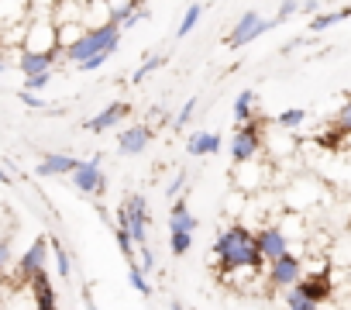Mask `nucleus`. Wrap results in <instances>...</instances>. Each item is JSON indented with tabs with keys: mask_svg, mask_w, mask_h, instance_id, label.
I'll return each instance as SVG.
<instances>
[{
	"mask_svg": "<svg viewBox=\"0 0 351 310\" xmlns=\"http://www.w3.org/2000/svg\"><path fill=\"white\" fill-rule=\"evenodd\" d=\"M255 248H258V255H262L265 262H276L279 255H286V252H289V238H286V231H282V228L265 224V228H258V231H255Z\"/></svg>",
	"mask_w": 351,
	"mask_h": 310,
	"instance_id": "obj_11",
	"label": "nucleus"
},
{
	"mask_svg": "<svg viewBox=\"0 0 351 310\" xmlns=\"http://www.w3.org/2000/svg\"><path fill=\"white\" fill-rule=\"evenodd\" d=\"M128 279H131V286H134V289H138L145 300L155 293V289H152V283L145 279V272H141V265H138V262H128Z\"/></svg>",
	"mask_w": 351,
	"mask_h": 310,
	"instance_id": "obj_26",
	"label": "nucleus"
},
{
	"mask_svg": "<svg viewBox=\"0 0 351 310\" xmlns=\"http://www.w3.org/2000/svg\"><path fill=\"white\" fill-rule=\"evenodd\" d=\"M348 18H351V8H341V11H330V14H313L310 32H327V28H334L337 21H348Z\"/></svg>",
	"mask_w": 351,
	"mask_h": 310,
	"instance_id": "obj_21",
	"label": "nucleus"
},
{
	"mask_svg": "<svg viewBox=\"0 0 351 310\" xmlns=\"http://www.w3.org/2000/svg\"><path fill=\"white\" fill-rule=\"evenodd\" d=\"M197 228H200V221H197V214H190V204L186 200H172V207H169V231L193 235Z\"/></svg>",
	"mask_w": 351,
	"mask_h": 310,
	"instance_id": "obj_17",
	"label": "nucleus"
},
{
	"mask_svg": "<svg viewBox=\"0 0 351 310\" xmlns=\"http://www.w3.org/2000/svg\"><path fill=\"white\" fill-rule=\"evenodd\" d=\"M0 183H4V187H14V180H11V176L4 173V166H0Z\"/></svg>",
	"mask_w": 351,
	"mask_h": 310,
	"instance_id": "obj_40",
	"label": "nucleus"
},
{
	"mask_svg": "<svg viewBox=\"0 0 351 310\" xmlns=\"http://www.w3.org/2000/svg\"><path fill=\"white\" fill-rule=\"evenodd\" d=\"M183 187H186V173H176V176H172V183L165 187V193H169V197H176Z\"/></svg>",
	"mask_w": 351,
	"mask_h": 310,
	"instance_id": "obj_38",
	"label": "nucleus"
},
{
	"mask_svg": "<svg viewBox=\"0 0 351 310\" xmlns=\"http://www.w3.org/2000/svg\"><path fill=\"white\" fill-rule=\"evenodd\" d=\"M252 117H255V90H241L238 100H234V121L245 124V121H252Z\"/></svg>",
	"mask_w": 351,
	"mask_h": 310,
	"instance_id": "obj_20",
	"label": "nucleus"
},
{
	"mask_svg": "<svg viewBox=\"0 0 351 310\" xmlns=\"http://www.w3.org/2000/svg\"><path fill=\"white\" fill-rule=\"evenodd\" d=\"M286 310H320V303H310L296 289H286Z\"/></svg>",
	"mask_w": 351,
	"mask_h": 310,
	"instance_id": "obj_30",
	"label": "nucleus"
},
{
	"mask_svg": "<svg viewBox=\"0 0 351 310\" xmlns=\"http://www.w3.org/2000/svg\"><path fill=\"white\" fill-rule=\"evenodd\" d=\"M28 8H32V0H0V25H21L28 21Z\"/></svg>",
	"mask_w": 351,
	"mask_h": 310,
	"instance_id": "obj_19",
	"label": "nucleus"
},
{
	"mask_svg": "<svg viewBox=\"0 0 351 310\" xmlns=\"http://www.w3.org/2000/svg\"><path fill=\"white\" fill-rule=\"evenodd\" d=\"M162 66H165V56H158V52H155V56H148V59H145V62H141V66L131 73V83H134V86H138V83H145V80H148L152 73H158Z\"/></svg>",
	"mask_w": 351,
	"mask_h": 310,
	"instance_id": "obj_22",
	"label": "nucleus"
},
{
	"mask_svg": "<svg viewBox=\"0 0 351 310\" xmlns=\"http://www.w3.org/2000/svg\"><path fill=\"white\" fill-rule=\"evenodd\" d=\"M86 310H97V303H93V300H90V303H86Z\"/></svg>",
	"mask_w": 351,
	"mask_h": 310,
	"instance_id": "obj_43",
	"label": "nucleus"
},
{
	"mask_svg": "<svg viewBox=\"0 0 351 310\" xmlns=\"http://www.w3.org/2000/svg\"><path fill=\"white\" fill-rule=\"evenodd\" d=\"M210 255H214V262L224 269V276L231 272V269H262L265 265V259L258 255V248H255V231L252 228H245V224H231L228 231H221L217 235V241H214V248H210Z\"/></svg>",
	"mask_w": 351,
	"mask_h": 310,
	"instance_id": "obj_1",
	"label": "nucleus"
},
{
	"mask_svg": "<svg viewBox=\"0 0 351 310\" xmlns=\"http://www.w3.org/2000/svg\"><path fill=\"white\" fill-rule=\"evenodd\" d=\"M334 128L337 131H344V134H351V100L337 110V117H334Z\"/></svg>",
	"mask_w": 351,
	"mask_h": 310,
	"instance_id": "obj_32",
	"label": "nucleus"
},
{
	"mask_svg": "<svg viewBox=\"0 0 351 310\" xmlns=\"http://www.w3.org/2000/svg\"><path fill=\"white\" fill-rule=\"evenodd\" d=\"M138 259H141V262H138V265H141V272H152V269H155V265H158V262H155V255H152V248H148V245H138Z\"/></svg>",
	"mask_w": 351,
	"mask_h": 310,
	"instance_id": "obj_33",
	"label": "nucleus"
},
{
	"mask_svg": "<svg viewBox=\"0 0 351 310\" xmlns=\"http://www.w3.org/2000/svg\"><path fill=\"white\" fill-rule=\"evenodd\" d=\"M56 59H59V52H28V49H21V52H18V69H21L25 76L52 73Z\"/></svg>",
	"mask_w": 351,
	"mask_h": 310,
	"instance_id": "obj_15",
	"label": "nucleus"
},
{
	"mask_svg": "<svg viewBox=\"0 0 351 310\" xmlns=\"http://www.w3.org/2000/svg\"><path fill=\"white\" fill-rule=\"evenodd\" d=\"M152 141V128L148 124H131L117 134V152L121 155H141Z\"/></svg>",
	"mask_w": 351,
	"mask_h": 310,
	"instance_id": "obj_14",
	"label": "nucleus"
},
{
	"mask_svg": "<svg viewBox=\"0 0 351 310\" xmlns=\"http://www.w3.org/2000/svg\"><path fill=\"white\" fill-rule=\"evenodd\" d=\"M69 180H73V187L80 193H90V197H104L107 193V173L100 169V155H93V159H86V163H76Z\"/></svg>",
	"mask_w": 351,
	"mask_h": 310,
	"instance_id": "obj_6",
	"label": "nucleus"
},
{
	"mask_svg": "<svg viewBox=\"0 0 351 310\" xmlns=\"http://www.w3.org/2000/svg\"><path fill=\"white\" fill-rule=\"evenodd\" d=\"M32 296H35V310H59V296H56V286H52V276L45 269H38L28 283Z\"/></svg>",
	"mask_w": 351,
	"mask_h": 310,
	"instance_id": "obj_13",
	"label": "nucleus"
},
{
	"mask_svg": "<svg viewBox=\"0 0 351 310\" xmlns=\"http://www.w3.org/2000/svg\"><path fill=\"white\" fill-rule=\"evenodd\" d=\"M300 276H303V259L296 252L279 255L276 262H269V272H265V279H269L272 289H293Z\"/></svg>",
	"mask_w": 351,
	"mask_h": 310,
	"instance_id": "obj_9",
	"label": "nucleus"
},
{
	"mask_svg": "<svg viewBox=\"0 0 351 310\" xmlns=\"http://www.w3.org/2000/svg\"><path fill=\"white\" fill-rule=\"evenodd\" d=\"M107 59H110V56H107V52H100V56H93V59H86V62H80L76 69H80V73H97V69H100V66H104Z\"/></svg>",
	"mask_w": 351,
	"mask_h": 310,
	"instance_id": "obj_35",
	"label": "nucleus"
},
{
	"mask_svg": "<svg viewBox=\"0 0 351 310\" xmlns=\"http://www.w3.org/2000/svg\"><path fill=\"white\" fill-rule=\"evenodd\" d=\"M18 100H21L25 107H35V110H45V100H42V97H35V93H28V90H21V93H18Z\"/></svg>",
	"mask_w": 351,
	"mask_h": 310,
	"instance_id": "obj_36",
	"label": "nucleus"
},
{
	"mask_svg": "<svg viewBox=\"0 0 351 310\" xmlns=\"http://www.w3.org/2000/svg\"><path fill=\"white\" fill-rule=\"evenodd\" d=\"M25 49H28V52H59V49H56V21H52V11L35 8V14L25 21Z\"/></svg>",
	"mask_w": 351,
	"mask_h": 310,
	"instance_id": "obj_5",
	"label": "nucleus"
},
{
	"mask_svg": "<svg viewBox=\"0 0 351 310\" xmlns=\"http://www.w3.org/2000/svg\"><path fill=\"white\" fill-rule=\"evenodd\" d=\"M121 28L117 25H100V28H86V35L73 45V49H66L62 52V59L69 62V66H80V62H86V59H93V56H100V52H107V56H114L117 52V45H121Z\"/></svg>",
	"mask_w": 351,
	"mask_h": 310,
	"instance_id": "obj_2",
	"label": "nucleus"
},
{
	"mask_svg": "<svg viewBox=\"0 0 351 310\" xmlns=\"http://www.w3.org/2000/svg\"><path fill=\"white\" fill-rule=\"evenodd\" d=\"M128 104L124 100H114V104H107L100 114H93L90 121H83V128L86 131H93V134H104V131H110V128H117V121H124L128 117Z\"/></svg>",
	"mask_w": 351,
	"mask_h": 310,
	"instance_id": "obj_12",
	"label": "nucleus"
},
{
	"mask_svg": "<svg viewBox=\"0 0 351 310\" xmlns=\"http://www.w3.org/2000/svg\"><path fill=\"white\" fill-rule=\"evenodd\" d=\"M348 245H351V235H348ZM348 262H351V259H348Z\"/></svg>",
	"mask_w": 351,
	"mask_h": 310,
	"instance_id": "obj_44",
	"label": "nucleus"
},
{
	"mask_svg": "<svg viewBox=\"0 0 351 310\" xmlns=\"http://www.w3.org/2000/svg\"><path fill=\"white\" fill-rule=\"evenodd\" d=\"M134 4H141V0H134Z\"/></svg>",
	"mask_w": 351,
	"mask_h": 310,
	"instance_id": "obj_45",
	"label": "nucleus"
},
{
	"mask_svg": "<svg viewBox=\"0 0 351 310\" xmlns=\"http://www.w3.org/2000/svg\"><path fill=\"white\" fill-rule=\"evenodd\" d=\"M49 245H52V259H56V272H59V279H69V276H73V262H69V252L62 248V241H59V238H52Z\"/></svg>",
	"mask_w": 351,
	"mask_h": 310,
	"instance_id": "obj_23",
	"label": "nucleus"
},
{
	"mask_svg": "<svg viewBox=\"0 0 351 310\" xmlns=\"http://www.w3.org/2000/svg\"><path fill=\"white\" fill-rule=\"evenodd\" d=\"M296 11H300V0H282V8H279V14H276L272 21H276V25H282V21H286V18H293Z\"/></svg>",
	"mask_w": 351,
	"mask_h": 310,
	"instance_id": "obj_34",
	"label": "nucleus"
},
{
	"mask_svg": "<svg viewBox=\"0 0 351 310\" xmlns=\"http://www.w3.org/2000/svg\"><path fill=\"white\" fill-rule=\"evenodd\" d=\"M169 310H186V307H183L180 300H172V303H169Z\"/></svg>",
	"mask_w": 351,
	"mask_h": 310,
	"instance_id": "obj_41",
	"label": "nucleus"
},
{
	"mask_svg": "<svg viewBox=\"0 0 351 310\" xmlns=\"http://www.w3.org/2000/svg\"><path fill=\"white\" fill-rule=\"evenodd\" d=\"M193 248V235H186V231H169V252L180 259V255H186Z\"/></svg>",
	"mask_w": 351,
	"mask_h": 310,
	"instance_id": "obj_27",
	"label": "nucleus"
},
{
	"mask_svg": "<svg viewBox=\"0 0 351 310\" xmlns=\"http://www.w3.org/2000/svg\"><path fill=\"white\" fill-rule=\"evenodd\" d=\"M293 289H296L303 300H310V303H324V300H330V296H334L330 265H324V269H317V272H306V276H300Z\"/></svg>",
	"mask_w": 351,
	"mask_h": 310,
	"instance_id": "obj_10",
	"label": "nucleus"
},
{
	"mask_svg": "<svg viewBox=\"0 0 351 310\" xmlns=\"http://www.w3.org/2000/svg\"><path fill=\"white\" fill-rule=\"evenodd\" d=\"M45 259H49V238L42 235V238L32 241V248L21 259H14V286H28L32 276L38 269H45Z\"/></svg>",
	"mask_w": 351,
	"mask_h": 310,
	"instance_id": "obj_8",
	"label": "nucleus"
},
{
	"mask_svg": "<svg viewBox=\"0 0 351 310\" xmlns=\"http://www.w3.org/2000/svg\"><path fill=\"white\" fill-rule=\"evenodd\" d=\"M186 152L193 155V159L214 155V152H221V134H214V131H193L190 141H186Z\"/></svg>",
	"mask_w": 351,
	"mask_h": 310,
	"instance_id": "obj_18",
	"label": "nucleus"
},
{
	"mask_svg": "<svg viewBox=\"0 0 351 310\" xmlns=\"http://www.w3.org/2000/svg\"><path fill=\"white\" fill-rule=\"evenodd\" d=\"M4 69H8V62H4V56H0V76H4Z\"/></svg>",
	"mask_w": 351,
	"mask_h": 310,
	"instance_id": "obj_42",
	"label": "nucleus"
},
{
	"mask_svg": "<svg viewBox=\"0 0 351 310\" xmlns=\"http://www.w3.org/2000/svg\"><path fill=\"white\" fill-rule=\"evenodd\" d=\"M197 104H200V100H197V97H190V100L180 107V114H176V121H172V128H176V131H183V128L193 121V114H197Z\"/></svg>",
	"mask_w": 351,
	"mask_h": 310,
	"instance_id": "obj_28",
	"label": "nucleus"
},
{
	"mask_svg": "<svg viewBox=\"0 0 351 310\" xmlns=\"http://www.w3.org/2000/svg\"><path fill=\"white\" fill-rule=\"evenodd\" d=\"M148 200L141 193H128L124 204L117 207V224L131 235L134 245H148Z\"/></svg>",
	"mask_w": 351,
	"mask_h": 310,
	"instance_id": "obj_3",
	"label": "nucleus"
},
{
	"mask_svg": "<svg viewBox=\"0 0 351 310\" xmlns=\"http://www.w3.org/2000/svg\"><path fill=\"white\" fill-rule=\"evenodd\" d=\"M303 11H306V14H317V11H320V4H317V0H306Z\"/></svg>",
	"mask_w": 351,
	"mask_h": 310,
	"instance_id": "obj_39",
	"label": "nucleus"
},
{
	"mask_svg": "<svg viewBox=\"0 0 351 310\" xmlns=\"http://www.w3.org/2000/svg\"><path fill=\"white\" fill-rule=\"evenodd\" d=\"M114 241H117V248H121V255H124L128 262H134V241H131V235H128V231H124L121 224L114 228Z\"/></svg>",
	"mask_w": 351,
	"mask_h": 310,
	"instance_id": "obj_29",
	"label": "nucleus"
},
{
	"mask_svg": "<svg viewBox=\"0 0 351 310\" xmlns=\"http://www.w3.org/2000/svg\"><path fill=\"white\" fill-rule=\"evenodd\" d=\"M11 238H0V272H4L8 265H11Z\"/></svg>",
	"mask_w": 351,
	"mask_h": 310,
	"instance_id": "obj_37",
	"label": "nucleus"
},
{
	"mask_svg": "<svg viewBox=\"0 0 351 310\" xmlns=\"http://www.w3.org/2000/svg\"><path fill=\"white\" fill-rule=\"evenodd\" d=\"M52 83V73H38V76H25V86L21 90H28V93H38V90H45Z\"/></svg>",
	"mask_w": 351,
	"mask_h": 310,
	"instance_id": "obj_31",
	"label": "nucleus"
},
{
	"mask_svg": "<svg viewBox=\"0 0 351 310\" xmlns=\"http://www.w3.org/2000/svg\"><path fill=\"white\" fill-rule=\"evenodd\" d=\"M262 128H265V117H252V121L238 124V131L231 138V159H234V166H245V163L258 159V152L265 145Z\"/></svg>",
	"mask_w": 351,
	"mask_h": 310,
	"instance_id": "obj_4",
	"label": "nucleus"
},
{
	"mask_svg": "<svg viewBox=\"0 0 351 310\" xmlns=\"http://www.w3.org/2000/svg\"><path fill=\"white\" fill-rule=\"evenodd\" d=\"M272 28H276V21H265L258 11H245V14L238 18V25L231 28V35H228V49H241V45L262 38V35L272 32Z\"/></svg>",
	"mask_w": 351,
	"mask_h": 310,
	"instance_id": "obj_7",
	"label": "nucleus"
},
{
	"mask_svg": "<svg viewBox=\"0 0 351 310\" xmlns=\"http://www.w3.org/2000/svg\"><path fill=\"white\" fill-rule=\"evenodd\" d=\"M200 14H204V8L200 4H190L186 11H183V21H180V28H176V38H186L197 25H200Z\"/></svg>",
	"mask_w": 351,
	"mask_h": 310,
	"instance_id": "obj_24",
	"label": "nucleus"
},
{
	"mask_svg": "<svg viewBox=\"0 0 351 310\" xmlns=\"http://www.w3.org/2000/svg\"><path fill=\"white\" fill-rule=\"evenodd\" d=\"M76 163L80 159H73V155H66V152H49L45 159L38 163L35 176H42V180H49V176H69L76 169Z\"/></svg>",
	"mask_w": 351,
	"mask_h": 310,
	"instance_id": "obj_16",
	"label": "nucleus"
},
{
	"mask_svg": "<svg viewBox=\"0 0 351 310\" xmlns=\"http://www.w3.org/2000/svg\"><path fill=\"white\" fill-rule=\"evenodd\" d=\"M303 121H306V110H303V107H289V110H282V114L276 117V128L293 131V128H300Z\"/></svg>",
	"mask_w": 351,
	"mask_h": 310,
	"instance_id": "obj_25",
	"label": "nucleus"
}]
</instances>
